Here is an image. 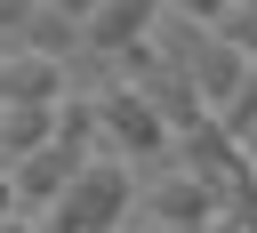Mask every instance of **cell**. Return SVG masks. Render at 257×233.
Here are the masks:
<instances>
[{
	"mask_svg": "<svg viewBox=\"0 0 257 233\" xmlns=\"http://www.w3.org/2000/svg\"><path fill=\"white\" fill-rule=\"evenodd\" d=\"M48 137H56V104H0V169L40 153Z\"/></svg>",
	"mask_w": 257,
	"mask_h": 233,
	"instance_id": "8",
	"label": "cell"
},
{
	"mask_svg": "<svg viewBox=\"0 0 257 233\" xmlns=\"http://www.w3.org/2000/svg\"><path fill=\"white\" fill-rule=\"evenodd\" d=\"M241 233H257V217H241Z\"/></svg>",
	"mask_w": 257,
	"mask_h": 233,
	"instance_id": "18",
	"label": "cell"
},
{
	"mask_svg": "<svg viewBox=\"0 0 257 233\" xmlns=\"http://www.w3.org/2000/svg\"><path fill=\"white\" fill-rule=\"evenodd\" d=\"M8 209H16V193H8V169H0V217H8Z\"/></svg>",
	"mask_w": 257,
	"mask_h": 233,
	"instance_id": "17",
	"label": "cell"
},
{
	"mask_svg": "<svg viewBox=\"0 0 257 233\" xmlns=\"http://www.w3.org/2000/svg\"><path fill=\"white\" fill-rule=\"evenodd\" d=\"M161 8H185V16H193V24H209V32H217V16H225V8H233V0H161Z\"/></svg>",
	"mask_w": 257,
	"mask_h": 233,
	"instance_id": "11",
	"label": "cell"
},
{
	"mask_svg": "<svg viewBox=\"0 0 257 233\" xmlns=\"http://www.w3.org/2000/svg\"><path fill=\"white\" fill-rule=\"evenodd\" d=\"M209 233H241V217H225V209H217V217H209Z\"/></svg>",
	"mask_w": 257,
	"mask_h": 233,
	"instance_id": "16",
	"label": "cell"
},
{
	"mask_svg": "<svg viewBox=\"0 0 257 233\" xmlns=\"http://www.w3.org/2000/svg\"><path fill=\"white\" fill-rule=\"evenodd\" d=\"M217 40L241 48V56H257V0H233V8L217 16Z\"/></svg>",
	"mask_w": 257,
	"mask_h": 233,
	"instance_id": "10",
	"label": "cell"
},
{
	"mask_svg": "<svg viewBox=\"0 0 257 233\" xmlns=\"http://www.w3.org/2000/svg\"><path fill=\"white\" fill-rule=\"evenodd\" d=\"M40 8H48V16H64V24H72V16L88 24V8H96V0H40Z\"/></svg>",
	"mask_w": 257,
	"mask_h": 233,
	"instance_id": "13",
	"label": "cell"
},
{
	"mask_svg": "<svg viewBox=\"0 0 257 233\" xmlns=\"http://www.w3.org/2000/svg\"><path fill=\"white\" fill-rule=\"evenodd\" d=\"M153 16H161V0H96L80 32H88V48H104V56H120L128 40H145V32H153Z\"/></svg>",
	"mask_w": 257,
	"mask_h": 233,
	"instance_id": "6",
	"label": "cell"
},
{
	"mask_svg": "<svg viewBox=\"0 0 257 233\" xmlns=\"http://www.w3.org/2000/svg\"><path fill=\"white\" fill-rule=\"evenodd\" d=\"M88 104H96V137H112L120 153H161V145H169V121H161L128 80H104Z\"/></svg>",
	"mask_w": 257,
	"mask_h": 233,
	"instance_id": "2",
	"label": "cell"
},
{
	"mask_svg": "<svg viewBox=\"0 0 257 233\" xmlns=\"http://www.w3.org/2000/svg\"><path fill=\"white\" fill-rule=\"evenodd\" d=\"M32 233H72V225H64L56 209H40V217H32Z\"/></svg>",
	"mask_w": 257,
	"mask_h": 233,
	"instance_id": "14",
	"label": "cell"
},
{
	"mask_svg": "<svg viewBox=\"0 0 257 233\" xmlns=\"http://www.w3.org/2000/svg\"><path fill=\"white\" fill-rule=\"evenodd\" d=\"M56 96H64V56H48V48L0 56V104H56Z\"/></svg>",
	"mask_w": 257,
	"mask_h": 233,
	"instance_id": "5",
	"label": "cell"
},
{
	"mask_svg": "<svg viewBox=\"0 0 257 233\" xmlns=\"http://www.w3.org/2000/svg\"><path fill=\"white\" fill-rule=\"evenodd\" d=\"M0 233H32V217H24V209H8V217H0Z\"/></svg>",
	"mask_w": 257,
	"mask_h": 233,
	"instance_id": "15",
	"label": "cell"
},
{
	"mask_svg": "<svg viewBox=\"0 0 257 233\" xmlns=\"http://www.w3.org/2000/svg\"><path fill=\"white\" fill-rule=\"evenodd\" d=\"M128 201H137L128 161H120V153H88V161H80V177L64 185L56 217H64L72 233H120V225H128Z\"/></svg>",
	"mask_w": 257,
	"mask_h": 233,
	"instance_id": "1",
	"label": "cell"
},
{
	"mask_svg": "<svg viewBox=\"0 0 257 233\" xmlns=\"http://www.w3.org/2000/svg\"><path fill=\"white\" fill-rule=\"evenodd\" d=\"M145 209H153L169 233H201V225H209L225 201H217V185H201L193 169H177V177H161V185L145 193Z\"/></svg>",
	"mask_w": 257,
	"mask_h": 233,
	"instance_id": "4",
	"label": "cell"
},
{
	"mask_svg": "<svg viewBox=\"0 0 257 233\" xmlns=\"http://www.w3.org/2000/svg\"><path fill=\"white\" fill-rule=\"evenodd\" d=\"M241 72H249V56H241V48H225L217 32H209V40H201V56L185 64V80H193V96H201L209 112H217V104L241 88Z\"/></svg>",
	"mask_w": 257,
	"mask_h": 233,
	"instance_id": "7",
	"label": "cell"
},
{
	"mask_svg": "<svg viewBox=\"0 0 257 233\" xmlns=\"http://www.w3.org/2000/svg\"><path fill=\"white\" fill-rule=\"evenodd\" d=\"M32 16H40V0H0V32H24Z\"/></svg>",
	"mask_w": 257,
	"mask_h": 233,
	"instance_id": "12",
	"label": "cell"
},
{
	"mask_svg": "<svg viewBox=\"0 0 257 233\" xmlns=\"http://www.w3.org/2000/svg\"><path fill=\"white\" fill-rule=\"evenodd\" d=\"M88 137H96V104L88 96H56V145H72V153H88Z\"/></svg>",
	"mask_w": 257,
	"mask_h": 233,
	"instance_id": "9",
	"label": "cell"
},
{
	"mask_svg": "<svg viewBox=\"0 0 257 233\" xmlns=\"http://www.w3.org/2000/svg\"><path fill=\"white\" fill-rule=\"evenodd\" d=\"M80 161H88V153H72V145H56V137H48L40 153H24V161L8 169L16 209H56V201H64V185L80 177Z\"/></svg>",
	"mask_w": 257,
	"mask_h": 233,
	"instance_id": "3",
	"label": "cell"
}]
</instances>
